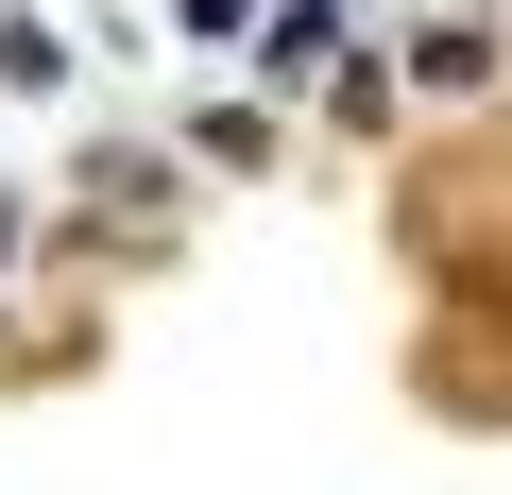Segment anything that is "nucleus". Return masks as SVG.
Segmentation results:
<instances>
[{
  "instance_id": "obj_1",
  "label": "nucleus",
  "mask_w": 512,
  "mask_h": 495,
  "mask_svg": "<svg viewBox=\"0 0 512 495\" xmlns=\"http://www.w3.org/2000/svg\"><path fill=\"white\" fill-rule=\"evenodd\" d=\"M325 52H342V0H291V18H274V52H256V69H274V86H308Z\"/></svg>"
}]
</instances>
